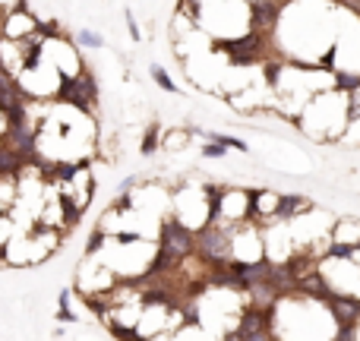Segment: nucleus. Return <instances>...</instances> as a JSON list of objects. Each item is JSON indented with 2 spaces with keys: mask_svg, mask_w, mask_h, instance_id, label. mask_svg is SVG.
<instances>
[{
  "mask_svg": "<svg viewBox=\"0 0 360 341\" xmlns=\"http://www.w3.org/2000/svg\"><path fill=\"white\" fill-rule=\"evenodd\" d=\"M196 246V231L180 218H164L161 227H158V250L164 256H171L174 262H187L193 256Z\"/></svg>",
  "mask_w": 360,
  "mask_h": 341,
  "instance_id": "obj_1",
  "label": "nucleus"
},
{
  "mask_svg": "<svg viewBox=\"0 0 360 341\" xmlns=\"http://www.w3.org/2000/svg\"><path fill=\"white\" fill-rule=\"evenodd\" d=\"M272 319H275V309L250 303V307L240 313L237 328H234V332H227V338H231V341H262V338H275V332H272Z\"/></svg>",
  "mask_w": 360,
  "mask_h": 341,
  "instance_id": "obj_2",
  "label": "nucleus"
},
{
  "mask_svg": "<svg viewBox=\"0 0 360 341\" xmlns=\"http://www.w3.org/2000/svg\"><path fill=\"white\" fill-rule=\"evenodd\" d=\"M215 51H225L234 67H253L265 57V35L250 29L246 35H237L231 41H215Z\"/></svg>",
  "mask_w": 360,
  "mask_h": 341,
  "instance_id": "obj_3",
  "label": "nucleus"
},
{
  "mask_svg": "<svg viewBox=\"0 0 360 341\" xmlns=\"http://www.w3.org/2000/svg\"><path fill=\"white\" fill-rule=\"evenodd\" d=\"M38 29H41V19L29 6H19V10H10L0 16V38H10V41H19V38L32 35Z\"/></svg>",
  "mask_w": 360,
  "mask_h": 341,
  "instance_id": "obj_4",
  "label": "nucleus"
},
{
  "mask_svg": "<svg viewBox=\"0 0 360 341\" xmlns=\"http://www.w3.org/2000/svg\"><path fill=\"white\" fill-rule=\"evenodd\" d=\"M246 6H250V29L269 38L278 29L284 4L281 0H246Z\"/></svg>",
  "mask_w": 360,
  "mask_h": 341,
  "instance_id": "obj_5",
  "label": "nucleus"
},
{
  "mask_svg": "<svg viewBox=\"0 0 360 341\" xmlns=\"http://www.w3.org/2000/svg\"><path fill=\"white\" fill-rule=\"evenodd\" d=\"M322 307L328 309L335 326H360V297L357 294H328Z\"/></svg>",
  "mask_w": 360,
  "mask_h": 341,
  "instance_id": "obj_6",
  "label": "nucleus"
},
{
  "mask_svg": "<svg viewBox=\"0 0 360 341\" xmlns=\"http://www.w3.org/2000/svg\"><path fill=\"white\" fill-rule=\"evenodd\" d=\"M313 208V202L307 199L303 193H288V196H278V206H275V221H294L300 218L303 212H309Z\"/></svg>",
  "mask_w": 360,
  "mask_h": 341,
  "instance_id": "obj_7",
  "label": "nucleus"
},
{
  "mask_svg": "<svg viewBox=\"0 0 360 341\" xmlns=\"http://www.w3.org/2000/svg\"><path fill=\"white\" fill-rule=\"evenodd\" d=\"M16 199H19L16 174H0V212H13Z\"/></svg>",
  "mask_w": 360,
  "mask_h": 341,
  "instance_id": "obj_8",
  "label": "nucleus"
},
{
  "mask_svg": "<svg viewBox=\"0 0 360 341\" xmlns=\"http://www.w3.org/2000/svg\"><path fill=\"white\" fill-rule=\"evenodd\" d=\"M332 240H338V243H351V246H357V243H360V225H357L354 218L338 221V225H335V231H332Z\"/></svg>",
  "mask_w": 360,
  "mask_h": 341,
  "instance_id": "obj_9",
  "label": "nucleus"
},
{
  "mask_svg": "<svg viewBox=\"0 0 360 341\" xmlns=\"http://www.w3.org/2000/svg\"><path fill=\"white\" fill-rule=\"evenodd\" d=\"M189 136H193V130H189V126H174V130L161 133V149H168V152L183 149V145L189 142Z\"/></svg>",
  "mask_w": 360,
  "mask_h": 341,
  "instance_id": "obj_10",
  "label": "nucleus"
},
{
  "mask_svg": "<svg viewBox=\"0 0 360 341\" xmlns=\"http://www.w3.org/2000/svg\"><path fill=\"white\" fill-rule=\"evenodd\" d=\"M161 149V123H149V130L142 133V142H139V155H155Z\"/></svg>",
  "mask_w": 360,
  "mask_h": 341,
  "instance_id": "obj_11",
  "label": "nucleus"
},
{
  "mask_svg": "<svg viewBox=\"0 0 360 341\" xmlns=\"http://www.w3.org/2000/svg\"><path fill=\"white\" fill-rule=\"evenodd\" d=\"M193 133H199V136H206V139H215V142H221L225 149H237V152H250V145L244 142L240 136H227V133H218V130H193Z\"/></svg>",
  "mask_w": 360,
  "mask_h": 341,
  "instance_id": "obj_12",
  "label": "nucleus"
},
{
  "mask_svg": "<svg viewBox=\"0 0 360 341\" xmlns=\"http://www.w3.org/2000/svg\"><path fill=\"white\" fill-rule=\"evenodd\" d=\"M149 76H152V82H155L161 92H168V95H177V82L168 76V69L161 67V63H152L149 67Z\"/></svg>",
  "mask_w": 360,
  "mask_h": 341,
  "instance_id": "obj_13",
  "label": "nucleus"
},
{
  "mask_svg": "<svg viewBox=\"0 0 360 341\" xmlns=\"http://www.w3.org/2000/svg\"><path fill=\"white\" fill-rule=\"evenodd\" d=\"M332 82L338 92H354L360 88V73H351V69H332Z\"/></svg>",
  "mask_w": 360,
  "mask_h": 341,
  "instance_id": "obj_14",
  "label": "nucleus"
},
{
  "mask_svg": "<svg viewBox=\"0 0 360 341\" xmlns=\"http://www.w3.org/2000/svg\"><path fill=\"white\" fill-rule=\"evenodd\" d=\"M76 44L79 48H105V35L95 29H79L76 32Z\"/></svg>",
  "mask_w": 360,
  "mask_h": 341,
  "instance_id": "obj_15",
  "label": "nucleus"
},
{
  "mask_svg": "<svg viewBox=\"0 0 360 341\" xmlns=\"http://www.w3.org/2000/svg\"><path fill=\"white\" fill-rule=\"evenodd\" d=\"M227 149L221 142H215V139H206V145H202V158H225Z\"/></svg>",
  "mask_w": 360,
  "mask_h": 341,
  "instance_id": "obj_16",
  "label": "nucleus"
},
{
  "mask_svg": "<svg viewBox=\"0 0 360 341\" xmlns=\"http://www.w3.org/2000/svg\"><path fill=\"white\" fill-rule=\"evenodd\" d=\"M360 338V326H335V341H354Z\"/></svg>",
  "mask_w": 360,
  "mask_h": 341,
  "instance_id": "obj_17",
  "label": "nucleus"
},
{
  "mask_svg": "<svg viewBox=\"0 0 360 341\" xmlns=\"http://www.w3.org/2000/svg\"><path fill=\"white\" fill-rule=\"evenodd\" d=\"M124 19H126V32H130V38L139 44V41H142V32H139L136 16H133V10H130V6H126V10H124Z\"/></svg>",
  "mask_w": 360,
  "mask_h": 341,
  "instance_id": "obj_18",
  "label": "nucleus"
},
{
  "mask_svg": "<svg viewBox=\"0 0 360 341\" xmlns=\"http://www.w3.org/2000/svg\"><path fill=\"white\" fill-rule=\"evenodd\" d=\"M262 69H265V82H269L272 88L278 86V73H281V63L275 60H262Z\"/></svg>",
  "mask_w": 360,
  "mask_h": 341,
  "instance_id": "obj_19",
  "label": "nucleus"
},
{
  "mask_svg": "<svg viewBox=\"0 0 360 341\" xmlns=\"http://www.w3.org/2000/svg\"><path fill=\"white\" fill-rule=\"evenodd\" d=\"M133 187H139V174H130V177H124V180L117 183V193H130Z\"/></svg>",
  "mask_w": 360,
  "mask_h": 341,
  "instance_id": "obj_20",
  "label": "nucleus"
},
{
  "mask_svg": "<svg viewBox=\"0 0 360 341\" xmlns=\"http://www.w3.org/2000/svg\"><path fill=\"white\" fill-rule=\"evenodd\" d=\"M19 6H25V0H0V16L10 10H19Z\"/></svg>",
  "mask_w": 360,
  "mask_h": 341,
  "instance_id": "obj_21",
  "label": "nucleus"
},
{
  "mask_svg": "<svg viewBox=\"0 0 360 341\" xmlns=\"http://www.w3.org/2000/svg\"><path fill=\"white\" fill-rule=\"evenodd\" d=\"M357 13H360V6H357Z\"/></svg>",
  "mask_w": 360,
  "mask_h": 341,
  "instance_id": "obj_22",
  "label": "nucleus"
}]
</instances>
